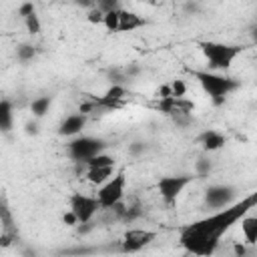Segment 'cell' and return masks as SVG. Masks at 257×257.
<instances>
[{
  "mask_svg": "<svg viewBox=\"0 0 257 257\" xmlns=\"http://www.w3.org/2000/svg\"><path fill=\"white\" fill-rule=\"evenodd\" d=\"M124 191H126V175H124V171H116L104 185L98 187L96 197H98L102 209H114L116 205L122 203Z\"/></svg>",
  "mask_w": 257,
  "mask_h": 257,
  "instance_id": "cell-5",
  "label": "cell"
},
{
  "mask_svg": "<svg viewBox=\"0 0 257 257\" xmlns=\"http://www.w3.org/2000/svg\"><path fill=\"white\" fill-rule=\"evenodd\" d=\"M52 106V96H36L32 102H30V112L34 118H42L48 114Z\"/></svg>",
  "mask_w": 257,
  "mask_h": 257,
  "instance_id": "cell-17",
  "label": "cell"
},
{
  "mask_svg": "<svg viewBox=\"0 0 257 257\" xmlns=\"http://www.w3.org/2000/svg\"><path fill=\"white\" fill-rule=\"evenodd\" d=\"M16 56H18L20 62H30L36 56V48L32 44H20L18 50H16Z\"/></svg>",
  "mask_w": 257,
  "mask_h": 257,
  "instance_id": "cell-21",
  "label": "cell"
},
{
  "mask_svg": "<svg viewBox=\"0 0 257 257\" xmlns=\"http://www.w3.org/2000/svg\"><path fill=\"white\" fill-rule=\"evenodd\" d=\"M68 209L76 215L78 225H88L92 217L102 209L100 201L96 195H86V193H72L68 197Z\"/></svg>",
  "mask_w": 257,
  "mask_h": 257,
  "instance_id": "cell-7",
  "label": "cell"
},
{
  "mask_svg": "<svg viewBox=\"0 0 257 257\" xmlns=\"http://www.w3.org/2000/svg\"><path fill=\"white\" fill-rule=\"evenodd\" d=\"M86 122H88V116H86V112H72V114H68V116H64V120L60 122V126H58V135H62V137H78L80 133H82V128L86 126Z\"/></svg>",
  "mask_w": 257,
  "mask_h": 257,
  "instance_id": "cell-11",
  "label": "cell"
},
{
  "mask_svg": "<svg viewBox=\"0 0 257 257\" xmlns=\"http://www.w3.org/2000/svg\"><path fill=\"white\" fill-rule=\"evenodd\" d=\"M257 207V191L179 229V245L193 255H213L223 235Z\"/></svg>",
  "mask_w": 257,
  "mask_h": 257,
  "instance_id": "cell-1",
  "label": "cell"
},
{
  "mask_svg": "<svg viewBox=\"0 0 257 257\" xmlns=\"http://www.w3.org/2000/svg\"><path fill=\"white\" fill-rule=\"evenodd\" d=\"M199 145L203 147V151L207 153H213V151H219L227 145V137L221 133V131H215V128H207L199 135Z\"/></svg>",
  "mask_w": 257,
  "mask_h": 257,
  "instance_id": "cell-12",
  "label": "cell"
},
{
  "mask_svg": "<svg viewBox=\"0 0 257 257\" xmlns=\"http://www.w3.org/2000/svg\"><path fill=\"white\" fill-rule=\"evenodd\" d=\"M116 173V165H112V167H94V169H86V181L90 183V185H96V187H100V185H104L112 175Z\"/></svg>",
  "mask_w": 257,
  "mask_h": 257,
  "instance_id": "cell-14",
  "label": "cell"
},
{
  "mask_svg": "<svg viewBox=\"0 0 257 257\" xmlns=\"http://www.w3.org/2000/svg\"><path fill=\"white\" fill-rule=\"evenodd\" d=\"M126 96H128V90H126L122 84L116 82V84H110V86L104 90L102 96L94 98V104L100 106V108H110V110H114V108H120V106L126 102Z\"/></svg>",
  "mask_w": 257,
  "mask_h": 257,
  "instance_id": "cell-10",
  "label": "cell"
},
{
  "mask_svg": "<svg viewBox=\"0 0 257 257\" xmlns=\"http://www.w3.org/2000/svg\"><path fill=\"white\" fill-rule=\"evenodd\" d=\"M22 20H24V26H26L28 34H32V36L40 34V30H42V22H40L38 12H34V14H30V16H26V18H22Z\"/></svg>",
  "mask_w": 257,
  "mask_h": 257,
  "instance_id": "cell-20",
  "label": "cell"
},
{
  "mask_svg": "<svg viewBox=\"0 0 257 257\" xmlns=\"http://www.w3.org/2000/svg\"><path fill=\"white\" fill-rule=\"evenodd\" d=\"M239 225H241V233H243L245 243H247V245H255V243H257V215L247 213V215L239 221Z\"/></svg>",
  "mask_w": 257,
  "mask_h": 257,
  "instance_id": "cell-15",
  "label": "cell"
},
{
  "mask_svg": "<svg viewBox=\"0 0 257 257\" xmlns=\"http://www.w3.org/2000/svg\"><path fill=\"white\" fill-rule=\"evenodd\" d=\"M199 48L207 60V66L217 72H225L233 66L239 54L245 52V46L241 44H229V42H219V40H201Z\"/></svg>",
  "mask_w": 257,
  "mask_h": 257,
  "instance_id": "cell-3",
  "label": "cell"
},
{
  "mask_svg": "<svg viewBox=\"0 0 257 257\" xmlns=\"http://www.w3.org/2000/svg\"><path fill=\"white\" fill-rule=\"evenodd\" d=\"M193 179H195L193 175H165V177H161L157 181V191H159L163 203L173 207L179 201V197L183 195V191L193 183Z\"/></svg>",
  "mask_w": 257,
  "mask_h": 257,
  "instance_id": "cell-6",
  "label": "cell"
},
{
  "mask_svg": "<svg viewBox=\"0 0 257 257\" xmlns=\"http://www.w3.org/2000/svg\"><path fill=\"white\" fill-rule=\"evenodd\" d=\"M14 126V106L8 98L0 100V131L2 133H10Z\"/></svg>",
  "mask_w": 257,
  "mask_h": 257,
  "instance_id": "cell-16",
  "label": "cell"
},
{
  "mask_svg": "<svg viewBox=\"0 0 257 257\" xmlns=\"http://www.w3.org/2000/svg\"><path fill=\"white\" fill-rule=\"evenodd\" d=\"M169 86H171V96L183 98V96L187 94V84H185V80H181V78H175Z\"/></svg>",
  "mask_w": 257,
  "mask_h": 257,
  "instance_id": "cell-22",
  "label": "cell"
},
{
  "mask_svg": "<svg viewBox=\"0 0 257 257\" xmlns=\"http://www.w3.org/2000/svg\"><path fill=\"white\" fill-rule=\"evenodd\" d=\"M149 22L145 16H141L139 12H133V10H126L122 8L120 10V22H118V32H135L139 28H145Z\"/></svg>",
  "mask_w": 257,
  "mask_h": 257,
  "instance_id": "cell-13",
  "label": "cell"
},
{
  "mask_svg": "<svg viewBox=\"0 0 257 257\" xmlns=\"http://www.w3.org/2000/svg\"><path fill=\"white\" fill-rule=\"evenodd\" d=\"M36 12V4L32 2V0H26V2H22L20 6H18V16L20 18H26V16H30V14H34Z\"/></svg>",
  "mask_w": 257,
  "mask_h": 257,
  "instance_id": "cell-25",
  "label": "cell"
},
{
  "mask_svg": "<svg viewBox=\"0 0 257 257\" xmlns=\"http://www.w3.org/2000/svg\"><path fill=\"white\" fill-rule=\"evenodd\" d=\"M122 10V8H120ZM120 10H112L104 14V22L102 26L106 28V32H118V22H120Z\"/></svg>",
  "mask_w": 257,
  "mask_h": 257,
  "instance_id": "cell-19",
  "label": "cell"
},
{
  "mask_svg": "<svg viewBox=\"0 0 257 257\" xmlns=\"http://www.w3.org/2000/svg\"><path fill=\"white\" fill-rule=\"evenodd\" d=\"M86 169H94V167H112V165H116V159L112 157V155H108V153H98V155H94L92 159H88L86 163H82Z\"/></svg>",
  "mask_w": 257,
  "mask_h": 257,
  "instance_id": "cell-18",
  "label": "cell"
},
{
  "mask_svg": "<svg viewBox=\"0 0 257 257\" xmlns=\"http://www.w3.org/2000/svg\"><path fill=\"white\" fill-rule=\"evenodd\" d=\"M106 149V143L98 137H88V135H78V137H72V141L68 143L66 147V153L72 161L76 163H86L88 159H92L94 155L102 153Z\"/></svg>",
  "mask_w": 257,
  "mask_h": 257,
  "instance_id": "cell-4",
  "label": "cell"
},
{
  "mask_svg": "<svg viewBox=\"0 0 257 257\" xmlns=\"http://www.w3.org/2000/svg\"><path fill=\"white\" fill-rule=\"evenodd\" d=\"M235 201H237V189L233 185L217 183V185L207 187L205 191V205L209 209H223Z\"/></svg>",
  "mask_w": 257,
  "mask_h": 257,
  "instance_id": "cell-8",
  "label": "cell"
},
{
  "mask_svg": "<svg viewBox=\"0 0 257 257\" xmlns=\"http://www.w3.org/2000/svg\"><path fill=\"white\" fill-rule=\"evenodd\" d=\"M74 4H76V6H80V8L90 10V8H94V6H96V0H74Z\"/></svg>",
  "mask_w": 257,
  "mask_h": 257,
  "instance_id": "cell-26",
  "label": "cell"
},
{
  "mask_svg": "<svg viewBox=\"0 0 257 257\" xmlns=\"http://www.w3.org/2000/svg\"><path fill=\"white\" fill-rule=\"evenodd\" d=\"M36 120H38V118H36ZM36 120H32V122L26 124V133H28V135H36V133H38V124H36Z\"/></svg>",
  "mask_w": 257,
  "mask_h": 257,
  "instance_id": "cell-27",
  "label": "cell"
},
{
  "mask_svg": "<svg viewBox=\"0 0 257 257\" xmlns=\"http://www.w3.org/2000/svg\"><path fill=\"white\" fill-rule=\"evenodd\" d=\"M96 6L106 14V12H112V10H120L122 0H96Z\"/></svg>",
  "mask_w": 257,
  "mask_h": 257,
  "instance_id": "cell-23",
  "label": "cell"
},
{
  "mask_svg": "<svg viewBox=\"0 0 257 257\" xmlns=\"http://www.w3.org/2000/svg\"><path fill=\"white\" fill-rule=\"evenodd\" d=\"M235 251H237V253H245V247H241V245H237V247H235Z\"/></svg>",
  "mask_w": 257,
  "mask_h": 257,
  "instance_id": "cell-29",
  "label": "cell"
},
{
  "mask_svg": "<svg viewBox=\"0 0 257 257\" xmlns=\"http://www.w3.org/2000/svg\"><path fill=\"white\" fill-rule=\"evenodd\" d=\"M189 72L195 76V80L199 82V86L203 88V92L213 100V104H223L227 100L229 94H233L239 86H241V80L233 78V76H227L223 72H217V70H193L189 68Z\"/></svg>",
  "mask_w": 257,
  "mask_h": 257,
  "instance_id": "cell-2",
  "label": "cell"
},
{
  "mask_svg": "<svg viewBox=\"0 0 257 257\" xmlns=\"http://www.w3.org/2000/svg\"><path fill=\"white\" fill-rule=\"evenodd\" d=\"M155 239H157V231L141 229V227L126 229L124 235H122V239H120V249L124 253H137V251L145 249L147 245H151Z\"/></svg>",
  "mask_w": 257,
  "mask_h": 257,
  "instance_id": "cell-9",
  "label": "cell"
},
{
  "mask_svg": "<svg viewBox=\"0 0 257 257\" xmlns=\"http://www.w3.org/2000/svg\"><path fill=\"white\" fill-rule=\"evenodd\" d=\"M86 20L90 22V24H102L104 22V12L98 8V6H94V8H90L88 12H86Z\"/></svg>",
  "mask_w": 257,
  "mask_h": 257,
  "instance_id": "cell-24",
  "label": "cell"
},
{
  "mask_svg": "<svg viewBox=\"0 0 257 257\" xmlns=\"http://www.w3.org/2000/svg\"><path fill=\"white\" fill-rule=\"evenodd\" d=\"M249 34H251V42H253V44H257V24H255V26H251V32H249Z\"/></svg>",
  "mask_w": 257,
  "mask_h": 257,
  "instance_id": "cell-28",
  "label": "cell"
}]
</instances>
